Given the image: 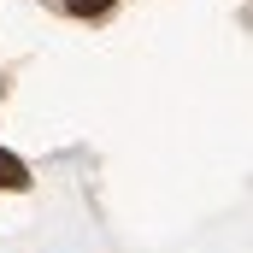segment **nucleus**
<instances>
[{"label":"nucleus","mask_w":253,"mask_h":253,"mask_svg":"<svg viewBox=\"0 0 253 253\" xmlns=\"http://www.w3.org/2000/svg\"><path fill=\"white\" fill-rule=\"evenodd\" d=\"M0 189H12V194L30 189V165H24L18 153H6V147H0Z\"/></svg>","instance_id":"nucleus-1"},{"label":"nucleus","mask_w":253,"mask_h":253,"mask_svg":"<svg viewBox=\"0 0 253 253\" xmlns=\"http://www.w3.org/2000/svg\"><path fill=\"white\" fill-rule=\"evenodd\" d=\"M112 6H118V0H65V12H71V18H106Z\"/></svg>","instance_id":"nucleus-2"}]
</instances>
